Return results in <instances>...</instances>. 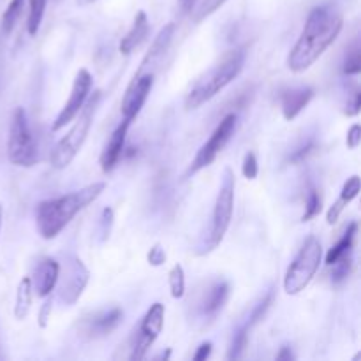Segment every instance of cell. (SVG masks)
Wrapping results in <instances>:
<instances>
[{
    "label": "cell",
    "instance_id": "6da1fadb",
    "mask_svg": "<svg viewBox=\"0 0 361 361\" xmlns=\"http://www.w3.org/2000/svg\"><path fill=\"white\" fill-rule=\"evenodd\" d=\"M344 18L335 8L317 6L307 16L300 38L287 55V67L293 72H305L312 67L323 53L340 35Z\"/></svg>",
    "mask_w": 361,
    "mask_h": 361
},
{
    "label": "cell",
    "instance_id": "7a4b0ae2",
    "mask_svg": "<svg viewBox=\"0 0 361 361\" xmlns=\"http://www.w3.org/2000/svg\"><path fill=\"white\" fill-rule=\"evenodd\" d=\"M104 182H95L79 191L65 194V196L46 200L35 207V226L39 234L45 240H53L62 233L69 222L81 210L94 203L102 192H104Z\"/></svg>",
    "mask_w": 361,
    "mask_h": 361
},
{
    "label": "cell",
    "instance_id": "3957f363",
    "mask_svg": "<svg viewBox=\"0 0 361 361\" xmlns=\"http://www.w3.org/2000/svg\"><path fill=\"white\" fill-rule=\"evenodd\" d=\"M243 49H231L230 53H226L224 58H222L218 64H215L214 67L208 69V71L192 85L187 97H185V109H188V111H191V109H198L203 104H207L208 101H211L218 92L224 90L233 79H236L238 76H240V72L243 71Z\"/></svg>",
    "mask_w": 361,
    "mask_h": 361
},
{
    "label": "cell",
    "instance_id": "277c9868",
    "mask_svg": "<svg viewBox=\"0 0 361 361\" xmlns=\"http://www.w3.org/2000/svg\"><path fill=\"white\" fill-rule=\"evenodd\" d=\"M99 101H101V92H95L92 97L88 95L85 106L79 109V113L72 120L74 122L72 127L69 129L64 138L57 141L55 148L51 150V155H49V162H51L55 170H65L74 161L76 155L79 154V150L87 141L88 132H90L92 120H94V113L97 109Z\"/></svg>",
    "mask_w": 361,
    "mask_h": 361
},
{
    "label": "cell",
    "instance_id": "5b68a950",
    "mask_svg": "<svg viewBox=\"0 0 361 361\" xmlns=\"http://www.w3.org/2000/svg\"><path fill=\"white\" fill-rule=\"evenodd\" d=\"M321 261H323L321 241L319 238L310 234L305 240V243L301 245L300 252L296 254L293 263L287 268L286 277H284V291H286V294L296 296L301 291H305V287L309 286L314 277H316Z\"/></svg>",
    "mask_w": 361,
    "mask_h": 361
},
{
    "label": "cell",
    "instance_id": "8992f818",
    "mask_svg": "<svg viewBox=\"0 0 361 361\" xmlns=\"http://www.w3.org/2000/svg\"><path fill=\"white\" fill-rule=\"evenodd\" d=\"M234 173L231 168L224 170V177H222L220 188H218L217 200H215L214 211H211V222L210 231H208V240L204 245V250L201 254L210 252L214 248L220 245V241L226 236L227 230H230L231 218H233V208H234Z\"/></svg>",
    "mask_w": 361,
    "mask_h": 361
},
{
    "label": "cell",
    "instance_id": "52a82bcc",
    "mask_svg": "<svg viewBox=\"0 0 361 361\" xmlns=\"http://www.w3.org/2000/svg\"><path fill=\"white\" fill-rule=\"evenodd\" d=\"M8 159L11 164L19 168H32L39 161L38 143L32 136L29 118L23 108H16L13 111L8 138Z\"/></svg>",
    "mask_w": 361,
    "mask_h": 361
},
{
    "label": "cell",
    "instance_id": "ba28073f",
    "mask_svg": "<svg viewBox=\"0 0 361 361\" xmlns=\"http://www.w3.org/2000/svg\"><path fill=\"white\" fill-rule=\"evenodd\" d=\"M236 120L238 118L234 113H230L222 118L220 124H218L217 129L211 132V136L208 138L207 143L198 150L196 157H194V161H192L191 166H188L187 177L200 173L201 170H204L207 166H210L211 162L215 161V157L224 150V147L230 143L231 136H233L234 131H236Z\"/></svg>",
    "mask_w": 361,
    "mask_h": 361
},
{
    "label": "cell",
    "instance_id": "9c48e42d",
    "mask_svg": "<svg viewBox=\"0 0 361 361\" xmlns=\"http://www.w3.org/2000/svg\"><path fill=\"white\" fill-rule=\"evenodd\" d=\"M164 317H166V307L159 301L150 305V309L147 310L145 317L141 319L140 328H138V335L132 340L131 354L129 358L134 361H140L147 356L148 349L154 346L157 337L161 335L162 328H164Z\"/></svg>",
    "mask_w": 361,
    "mask_h": 361
},
{
    "label": "cell",
    "instance_id": "30bf717a",
    "mask_svg": "<svg viewBox=\"0 0 361 361\" xmlns=\"http://www.w3.org/2000/svg\"><path fill=\"white\" fill-rule=\"evenodd\" d=\"M92 85H94V79H92L90 72H88L87 69H79L74 81H72V88L71 94H69L67 102H65L64 108L61 109V113L57 115V118L53 120V132H58L61 129H64L65 125L71 124V122L74 120L76 115L79 113V109L85 106L88 95H90Z\"/></svg>",
    "mask_w": 361,
    "mask_h": 361
},
{
    "label": "cell",
    "instance_id": "8fae6325",
    "mask_svg": "<svg viewBox=\"0 0 361 361\" xmlns=\"http://www.w3.org/2000/svg\"><path fill=\"white\" fill-rule=\"evenodd\" d=\"M154 72H141V74H134L132 81L129 83L127 90H125L124 99H122V117L124 120L132 122L140 111L143 109L145 102H147L148 95H150L152 87H154Z\"/></svg>",
    "mask_w": 361,
    "mask_h": 361
},
{
    "label": "cell",
    "instance_id": "7c38bea8",
    "mask_svg": "<svg viewBox=\"0 0 361 361\" xmlns=\"http://www.w3.org/2000/svg\"><path fill=\"white\" fill-rule=\"evenodd\" d=\"M88 277H90V271L83 264V261L79 257H72V263L67 266L65 279L61 286L62 300L67 305H74L87 287Z\"/></svg>",
    "mask_w": 361,
    "mask_h": 361
},
{
    "label": "cell",
    "instance_id": "4fadbf2b",
    "mask_svg": "<svg viewBox=\"0 0 361 361\" xmlns=\"http://www.w3.org/2000/svg\"><path fill=\"white\" fill-rule=\"evenodd\" d=\"M58 279H61V264L53 257H45L38 264L34 271V277L31 279L32 289L38 293V296L46 298L51 294V291L57 287Z\"/></svg>",
    "mask_w": 361,
    "mask_h": 361
},
{
    "label": "cell",
    "instance_id": "5bb4252c",
    "mask_svg": "<svg viewBox=\"0 0 361 361\" xmlns=\"http://www.w3.org/2000/svg\"><path fill=\"white\" fill-rule=\"evenodd\" d=\"M131 127V122L124 120L117 129L113 131L109 141L106 143L104 150H102L101 159H99V164H101V170L104 173L115 170V166L118 164L120 157L125 152V138H127V131Z\"/></svg>",
    "mask_w": 361,
    "mask_h": 361
},
{
    "label": "cell",
    "instance_id": "9a60e30c",
    "mask_svg": "<svg viewBox=\"0 0 361 361\" xmlns=\"http://www.w3.org/2000/svg\"><path fill=\"white\" fill-rule=\"evenodd\" d=\"M314 99V88L300 87V88H287L280 92V108L282 115L287 122L294 120L298 115L303 111L310 101Z\"/></svg>",
    "mask_w": 361,
    "mask_h": 361
},
{
    "label": "cell",
    "instance_id": "2e32d148",
    "mask_svg": "<svg viewBox=\"0 0 361 361\" xmlns=\"http://www.w3.org/2000/svg\"><path fill=\"white\" fill-rule=\"evenodd\" d=\"M124 319V312H122L118 307L115 309H109L106 312L95 314L90 321H87L85 324V333H87L90 339H101V337L109 335L111 331H115L118 328V324Z\"/></svg>",
    "mask_w": 361,
    "mask_h": 361
},
{
    "label": "cell",
    "instance_id": "e0dca14e",
    "mask_svg": "<svg viewBox=\"0 0 361 361\" xmlns=\"http://www.w3.org/2000/svg\"><path fill=\"white\" fill-rule=\"evenodd\" d=\"M175 29H177V25H175V23H168V25L162 26L161 31H159L157 38H155L154 42H152L148 53L145 55L143 61H141V65H140V69H138V72H136V74H140V72H143L147 67L157 64V62L161 61L162 57H164V53L170 49L171 41H173Z\"/></svg>",
    "mask_w": 361,
    "mask_h": 361
},
{
    "label": "cell",
    "instance_id": "ac0fdd59",
    "mask_svg": "<svg viewBox=\"0 0 361 361\" xmlns=\"http://www.w3.org/2000/svg\"><path fill=\"white\" fill-rule=\"evenodd\" d=\"M148 32H150V22H148V16L145 11H140L136 15L134 22H132L131 31L122 38L120 41V53L122 55H131L141 42L147 39Z\"/></svg>",
    "mask_w": 361,
    "mask_h": 361
},
{
    "label": "cell",
    "instance_id": "d6986e66",
    "mask_svg": "<svg viewBox=\"0 0 361 361\" xmlns=\"http://www.w3.org/2000/svg\"><path fill=\"white\" fill-rule=\"evenodd\" d=\"M360 194V177L358 175H353L351 178H347V182L344 184L342 191H340V198L335 201V203L331 204V208L328 210L326 214V222L328 226H333V224H337L340 218V215H342L344 208L347 207V204L351 203V201L354 200V198Z\"/></svg>",
    "mask_w": 361,
    "mask_h": 361
},
{
    "label": "cell",
    "instance_id": "ffe728a7",
    "mask_svg": "<svg viewBox=\"0 0 361 361\" xmlns=\"http://www.w3.org/2000/svg\"><path fill=\"white\" fill-rule=\"evenodd\" d=\"M227 298H230V284L227 282L214 284L203 300L204 316H215V314L226 305Z\"/></svg>",
    "mask_w": 361,
    "mask_h": 361
},
{
    "label": "cell",
    "instance_id": "44dd1931",
    "mask_svg": "<svg viewBox=\"0 0 361 361\" xmlns=\"http://www.w3.org/2000/svg\"><path fill=\"white\" fill-rule=\"evenodd\" d=\"M32 296H34V289H32L31 277H23L16 289V301H15V317L18 321H23L32 307Z\"/></svg>",
    "mask_w": 361,
    "mask_h": 361
},
{
    "label": "cell",
    "instance_id": "7402d4cb",
    "mask_svg": "<svg viewBox=\"0 0 361 361\" xmlns=\"http://www.w3.org/2000/svg\"><path fill=\"white\" fill-rule=\"evenodd\" d=\"M356 233H358V224L356 222H351L349 226H347L346 233H344V236L340 238V240L337 241L330 250H328L326 257H324V263H326L328 266H331L337 259H340L344 254L353 250V243H354V238H356Z\"/></svg>",
    "mask_w": 361,
    "mask_h": 361
},
{
    "label": "cell",
    "instance_id": "603a6c76",
    "mask_svg": "<svg viewBox=\"0 0 361 361\" xmlns=\"http://www.w3.org/2000/svg\"><path fill=\"white\" fill-rule=\"evenodd\" d=\"M48 0H29V16H26V32L35 35L45 18Z\"/></svg>",
    "mask_w": 361,
    "mask_h": 361
},
{
    "label": "cell",
    "instance_id": "cb8c5ba5",
    "mask_svg": "<svg viewBox=\"0 0 361 361\" xmlns=\"http://www.w3.org/2000/svg\"><path fill=\"white\" fill-rule=\"evenodd\" d=\"M23 6H25V0H11L8 8H6L4 15H2V23H0L2 32H4L6 35L11 34V32L15 31L16 23H18L19 16H22L23 13Z\"/></svg>",
    "mask_w": 361,
    "mask_h": 361
},
{
    "label": "cell",
    "instance_id": "d4e9b609",
    "mask_svg": "<svg viewBox=\"0 0 361 361\" xmlns=\"http://www.w3.org/2000/svg\"><path fill=\"white\" fill-rule=\"evenodd\" d=\"M323 210V200H321L317 188L310 187L307 192V201H305V214L301 215V222H310L316 218Z\"/></svg>",
    "mask_w": 361,
    "mask_h": 361
},
{
    "label": "cell",
    "instance_id": "484cf974",
    "mask_svg": "<svg viewBox=\"0 0 361 361\" xmlns=\"http://www.w3.org/2000/svg\"><path fill=\"white\" fill-rule=\"evenodd\" d=\"M168 282H170V291L171 296L175 300H180L185 294V271L182 264H175L171 268L170 275H168Z\"/></svg>",
    "mask_w": 361,
    "mask_h": 361
},
{
    "label": "cell",
    "instance_id": "4316f807",
    "mask_svg": "<svg viewBox=\"0 0 361 361\" xmlns=\"http://www.w3.org/2000/svg\"><path fill=\"white\" fill-rule=\"evenodd\" d=\"M330 268H331V282L342 284L344 280L349 277L351 268H353V257H351V252L344 254V256L340 257V259H337Z\"/></svg>",
    "mask_w": 361,
    "mask_h": 361
},
{
    "label": "cell",
    "instance_id": "83f0119b",
    "mask_svg": "<svg viewBox=\"0 0 361 361\" xmlns=\"http://www.w3.org/2000/svg\"><path fill=\"white\" fill-rule=\"evenodd\" d=\"M247 339H248V326L245 324L243 328H240V330L234 333L233 340H231L227 360H238V358H241V354H243L245 351V346H247Z\"/></svg>",
    "mask_w": 361,
    "mask_h": 361
},
{
    "label": "cell",
    "instance_id": "f1b7e54d",
    "mask_svg": "<svg viewBox=\"0 0 361 361\" xmlns=\"http://www.w3.org/2000/svg\"><path fill=\"white\" fill-rule=\"evenodd\" d=\"M227 0H203L198 8H194V15H192V19L196 23L203 22L204 18H208L210 15H214L217 9H220L222 6L226 4Z\"/></svg>",
    "mask_w": 361,
    "mask_h": 361
},
{
    "label": "cell",
    "instance_id": "f546056e",
    "mask_svg": "<svg viewBox=\"0 0 361 361\" xmlns=\"http://www.w3.org/2000/svg\"><path fill=\"white\" fill-rule=\"evenodd\" d=\"M361 72V48L360 45H354L347 53L346 62H344V74L356 76Z\"/></svg>",
    "mask_w": 361,
    "mask_h": 361
},
{
    "label": "cell",
    "instance_id": "4dcf8cb0",
    "mask_svg": "<svg viewBox=\"0 0 361 361\" xmlns=\"http://www.w3.org/2000/svg\"><path fill=\"white\" fill-rule=\"evenodd\" d=\"M271 301H273V293H268L266 296H264L263 300H261L259 303H257L256 307H254L252 314H250V317H248V323H247L248 328L254 326V324H257L261 319H263L264 314H266L268 309H270Z\"/></svg>",
    "mask_w": 361,
    "mask_h": 361
},
{
    "label": "cell",
    "instance_id": "1f68e13d",
    "mask_svg": "<svg viewBox=\"0 0 361 361\" xmlns=\"http://www.w3.org/2000/svg\"><path fill=\"white\" fill-rule=\"evenodd\" d=\"M241 171H243V177L247 178V180H256L257 178V173H259V164H257V159L254 152L245 154Z\"/></svg>",
    "mask_w": 361,
    "mask_h": 361
},
{
    "label": "cell",
    "instance_id": "d6a6232c",
    "mask_svg": "<svg viewBox=\"0 0 361 361\" xmlns=\"http://www.w3.org/2000/svg\"><path fill=\"white\" fill-rule=\"evenodd\" d=\"M147 259H148V263L152 264V266H162V264L166 263L164 248H162L159 243L154 245V247H152L150 250H148Z\"/></svg>",
    "mask_w": 361,
    "mask_h": 361
},
{
    "label": "cell",
    "instance_id": "836d02e7",
    "mask_svg": "<svg viewBox=\"0 0 361 361\" xmlns=\"http://www.w3.org/2000/svg\"><path fill=\"white\" fill-rule=\"evenodd\" d=\"M347 148L349 150H356L361 143V125L360 124H354L351 125V129L347 131Z\"/></svg>",
    "mask_w": 361,
    "mask_h": 361
},
{
    "label": "cell",
    "instance_id": "e575fe53",
    "mask_svg": "<svg viewBox=\"0 0 361 361\" xmlns=\"http://www.w3.org/2000/svg\"><path fill=\"white\" fill-rule=\"evenodd\" d=\"M314 150H316V143H314V141H309V143L305 145V147L298 148V150L294 152L293 155H291L289 162H291V164H298V162L305 161V159L309 157V155L312 154Z\"/></svg>",
    "mask_w": 361,
    "mask_h": 361
},
{
    "label": "cell",
    "instance_id": "d590c367",
    "mask_svg": "<svg viewBox=\"0 0 361 361\" xmlns=\"http://www.w3.org/2000/svg\"><path fill=\"white\" fill-rule=\"evenodd\" d=\"M361 109V92L356 90L353 94V97L347 101V108H346V115L347 117H356L360 113Z\"/></svg>",
    "mask_w": 361,
    "mask_h": 361
},
{
    "label": "cell",
    "instance_id": "8d00e7d4",
    "mask_svg": "<svg viewBox=\"0 0 361 361\" xmlns=\"http://www.w3.org/2000/svg\"><path fill=\"white\" fill-rule=\"evenodd\" d=\"M111 224H113V210H111V208H104V210H102V218H101L102 234H104V238L108 236Z\"/></svg>",
    "mask_w": 361,
    "mask_h": 361
},
{
    "label": "cell",
    "instance_id": "74e56055",
    "mask_svg": "<svg viewBox=\"0 0 361 361\" xmlns=\"http://www.w3.org/2000/svg\"><path fill=\"white\" fill-rule=\"evenodd\" d=\"M210 354H211V342H203L200 347H198V351L194 353V356H192V360L204 361L207 358H210Z\"/></svg>",
    "mask_w": 361,
    "mask_h": 361
},
{
    "label": "cell",
    "instance_id": "f35d334b",
    "mask_svg": "<svg viewBox=\"0 0 361 361\" xmlns=\"http://www.w3.org/2000/svg\"><path fill=\"white\" fill-rule=\"evenodd\" d=\"M49 314H51V300H46L45 305H42V309H41V316H39V326L46 328V324H48Z\"/></svg>",
    "mask_w": 361,
    "mask_h": 361
},
{
    "label": "cell",
    "instance_id": "ab89813d",
    "mask_svg": "<svg viewBox=\"0 0 361 361\" xmlns=\"http://www.w3.org/2000/svg\"><path fill=\"white\" fill-rule=\"evenodd\" d=\"M198 0H178V8H180L182 15H191L196 8Z\"/></svg>",
    "mask_w": 361,
    "mask_h": 361
},
{
    "label": "cell",
    "instance_id": "60d3db41",
    "mask_svg": "<svg viewBox=\"0 0 361 361\" xmlns=\"http://www.w3.org/2000/svg\"><path fill=\"white\" fill-rule=\"evenodd\" d=\"M294 354H293V351L289 349V347H282V349H280V353L277 354V360L279 361H293L294 360Z\"/></svg>",
    "mask_w": 361,
    "mask_h": 361
},
{
    "label": "cell",
    "instance_id": "b9f144b4",
    "mask_svg": "<svg viewBox=\"0 0 361 361\" xmlns=\"http://www.w3.org/2000/svg\"><path fill=\"white\" fill-rule=\"evenodd\" d=\"M94 2H97V0H76V4L78 6H90L94 4Z\"/></svg>",
    "mask_w": 361,
    "mask_h": 361
},
{
    "label": "cell",
    "instance_id": "7bdbcfd3",
    "mask_svg": "<svg viewBox=\"0 0 361 361\" xmlns=\"http://www.w3.org/2000/svg\"><path fill=\"white\" fill-rule=\"evenodd\" d=\"M2 217H4V208L0 204V231H2Z\"/></svg>",
    "mask_w": 361,
    "mask_h": 361
},
{
    "label": "cell",
    "instance_id": "ee69618b",
    "mask_svg": "<svg viewBox=\"0 0 361 361\" xmlns=\"http://www.w3.org/2000/svg\"><path fill=\"white\" fill-rule=\"evenodd\" d=\"M360 358H361V353H358V354H356V356H354V358H353V361H356V360H360Z\"/></svg>",
    "mask_w": 361,
    "mask_h": 361
}]
</instances>
